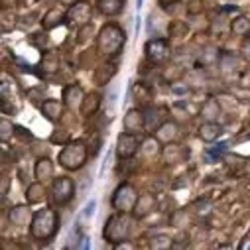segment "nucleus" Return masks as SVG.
<instances>
[{"label":"nucleus","instance_id":"nucleus-1","mask_svg":"<svg viewBox=\"0 0 250 250\" xmlns=\"http://www.w3.org/2000/svg\"><path fill=\"white\" fill-rule=\"evenodd\" d=\"M124 43H126V34L114 22L104 24L97 34V51L104 59L116 57L124 49Z\"/></svg>","mask_w":250,"mask_h":250},{"label":"nucleus","instance_id":"nucleus-2","mask_svg":"<svg viewBox=\"0 0 250 250\" xmlns=\"http://www.w3.org/2000/svg\"><path fill=\"white\" fill-rule=\"evenodd\" d=\"M59 230V213L53 207H43L34 213L30 223V234L38 242H49Z\"/></svg>","mask_w":250,"mask_h":250},{"label":"nucleus","instance_id":"nucleus-3","mask_svg":"<svg viewBox=\"0 0 250 250\" xmlns=\"http://www.w3.org/2000/svg\"><path fill=\"white\" fill-rule=\"evenodd\" d=\"M89 160V148L83 140H69L61 146L57 154V164L67 169V171H77L81 169Z\"/></svg>","mask_w":250,"mask_h":250},{"label":"nucleus","instance_id":"nucleus-4","mask_svg":"<svg viewBox=\"0 0 250 250\" xmlns=\"http://www.w3.org/2000/svg\"><path fill=\"white\" fill-rule=\"evenodd\" d=\"M130 217H132L130 213H122V211H116L114 215H110L103 227L104 242L116 246L118 242L126 240L130 236V230H132V219Z\"/></svg>","mask_w":250,"mask_h":250},{"label":"nucleus","instance_id":"nucleus-5","mask_svg":"<svg viewBox=\"0 0 250 250\" xmlns=\"http://www.w3.org/2000/svg\"><path fill=\"white\" fill-rule=\"evenodd\" d=\"M138 201V191L136 187L128 181L124 183H118V187L112 193V199H110V205L114 211H122V213H132L134 205Z\"/></svg>","mask_w":250,"mask_h":250},{"label":"nucleus","instance_id":"nucleus-6","mask_svg":"<svg viewBox=\"0 0 250 250\" xmlns=\"http://www.w3.org/2000/svg\"><path fill=\"white\" fill-rule=\"evenodd\" d=\"M51 201L55 207H65L75 197V181L67 175H59L51 181Z\"/></svg>","mask_w":250,"mask_h":250},{"label":"nucleus","instance_id":"nucleus-7","mask_svg":"<svg viewBox=\"0 0 250 250\" xmlns=\"http://www.w3.org/2000/svg\"><path fill=\"white\" fill-rule=\"evenodd\" d=\"M144 49H146L148 61H150V63H154V65H164V63H167V59L171 57L169 40H160V38L150 40Z\"/></svg>","mask_w":250,"mask_h":250},{"label":"nucleus","instance_id":"nucleus-8","mask_svg":"<svg viewBox=\"0 0 250 250\" xmlns=\"http://www.w3.org/2000/svg\"><path fill=\"white\" fill-rule=\"evenodd\" d=\"M91 18H93V6L89 0H75V2L67 8V22L71 26H87L91 24Z\"/></svg>","mask_w":250,"mask_h":250},{"label":"nucleus","instance_id":"nucleus-9","mask_svg":"<svg viewBox=\"0 0 250 250\" xmlns=\"http://www.w3.org/2000/svg\"><path fill=\"white\" fill-rule=\"evenodd\" d=\"M140 150V142H138V134H132V132H126L122 130L118 136H116V156L118 158H134Z\"/></svg>","mask_w":250,"mask_h":250},{"label":"nucleus","instance_id":"nucleus-10","mask_svg":"<svg viewBox=\"0 0 250 250\" xmlns=\"http://www.w3.org/2000/svg\"><path fill=\"white\" fill-rule=\"evenodd\" d=\"M122 128L132 134H140L142 130H146L144 108H128L122 118Z\"/></svg>","mask_w":250,"mask_h":250},{"label":"nucleus","instance_id":"nucleus-11","mask_svg":"<svg viewBox=\"0 0 250 250\" xmlns=\"http://www.w3.org/2000/svg\"><path fill=\"white\" fill-rule=\"evenodd\" d=\"M217 65L223 75H236L242 71V59L230 51H219Z\"/></svg>","mask_w":250,"mask_h":250},{"label":"nucleus","instance_id":"nucleus-12","mask_svg":"<svg viewBox=\"0 0 250 250\" xmlns=\"http://www.w3.org/2000/svg\"><path fill=\"white\" fill-rule=\"evenodd\" d=\"M154 209H156V197H154V193H140L138 195V201H136V205H134V209H132V219L134 221H144L146 217H150L152 213H154Z\"/></svg>","mask_w":250,"mask_h":250},{"label":"nucleus","instance_id":"nucleus-13","mask_svg":"<svg viewBox=\"0 0 250 250\" xmlns=\"http://www.w3.org/2000/svg\"><path fill=\"white\" fill-rule=\"evenodd\" d=\"M85 95H87V93L83 91V87H81V85L71 83V85H65V87H63V91H61V101H63L65 108L75 110V108H79V106H81V103H83Z\"/></svg>","mask_w":250,"mask_h":250},{"label":"nucleus","instance_id":"nucleus-14","mask_svg":"<svg viewBox=\"0 0 250 250\" xmlns=\"http://www.w3.org/2000/svg\"><path fill=\"white\" fill-rule=\"evenodd\" d=\"M6 217H8V223H10L12 227L22 229V227H30L34 213H32V209H30V203H28V205L20 203V205L10 207V211H8V215H6Z\"/></svg>","mask_w":250,"mask_h":250},{"label":"nucleus","instance_id":"nucleus-15","mask_svg":"<svg viewBox=\"0 0 250 250\" xmlns=\"http://www.w3.org/2000/svg\"><path fill=\"white\" fill-rule=\"evenodd\" d=\"M154 136L162 142V144H171L177 140L179 136V122L177 120H164L160 126L156 128Z\"/></svg>","mask_w":250,"mask_h":250},{"label":"nucleus","instance_id":"nucleus-16","mask_svg":"<svg viewBox=\"0 0 250 250\" xmlns=\"http://www.w3.org/2000/svg\"><path fill=\"white\" fill-rule=\"evenodd\" d=\"M42 110V116L49 122H57L61 116H63V110H65V104L63 101H57V99H45L40 106Z\"/></svg>","mask_w":250,"mask_h":250},{"label":"nucleus","instance_id":"nucleus-17","mask_svg":"<svg viewBox=\"0 0 250 250\" xmlns=\"http://www.w3.org/2000/svg\"><path fill=\"white\" fill-rule=\"evenodd\" d=\"M34 177L38 181L45 183V185L51 183L55 179V166H53V162L49 158H40L36 162V166H34Z\"/></svg>","mask_w":250,"mask_h":250},{"label":"nucleus","instance_id":"nucleus-18","mask_svg":"<svg viewBox=\"0 0 250 250\" xmlns=\"http://www.w3.org/2000/svg\"><path fill=\"white\" fill-rule=\"evenodd\" d=\"M101 103H103V95H101L99 91H91V93H87L85 99H83V103H81V106H79L81 116L89 118V116L97 114L99 108H101Z\"/></svg>","mask_w":250,"mask_h":250},{"label":"nucleus","instance_id":"nucleus-19","mask_svg":"<svg viewBox=\"0 0 250 250\" xmlns=\"http://www.w3.org/2000/svg\"><path fill=\"white\" fill-rule=\"evenodd\" d=\"M65 20H67V12H63L61 8H49L42 18V28L45 32H49V30H55L57 26H61Z\"/></svg>","mask_w":250,"mask_h":250},{"label":"nucleus","instance_id":"nucleus-20","mask_svg":"<svg viewBox=\"0 0 250 250\" xmlns=\"http://www.w3.org/2000/svg\"><path fill=\"white\" fill-rule=\"evenodd\" d=\"M221 134H223V126L217 120H203V124L199 126V138L207 144L215 142Z\"/></svg>","mask_w":250,"mask_h":250},{"label":"nucleus","instance_id":"nucleus-21","mask_svg":"<svg viewBox=\"0 0 250 250\" xmlns=\"http://www.w3.org/2000/svg\"><path fill=\"white\" fill-rule=\"evenodd\" d=\"M47 199V189H45V183L42 181H34L26 187V201L30 205H38V203H43Z\"/></svg>","mask_w":250,"mask_h":250},{"label":"nucleus","instance_id":"nucleus-22","mask_svg":"<svg viewBox=\"0 0 250 250\" xmlns=\"http://www.w3.org/2000/svg\"><path fill=\"white\" fill-rule=\"evenodd\" d=\"M124 2H126V0H97V10L103 16L112 18L124 10Z\"/></svg>","mask_w":250,"mask_h":250},{"label":"nucleus","instance_id":"nucleus-23","mask_svg":"<svg viewBox=\"0 0 250 250\" xmlns=\"http://www.w3.org/2000/svg\"><path fill=\"white\" fill-rule=\"evenodd\" d=\"M221 114H223V108H221V103L217 99L211 97L201 104V110H199L201 120H219Z\"/></svg>","mask_w":250,"mask_h":250},{"label":"nucleus","instance_id":"nucleus-24","mask_svg":"<svg viewBox=\"0 0 250 250\" xmlns=\"http://www.w3.org/2000/svg\"><path fill=\"white\" fill-rule=\"evenodd\" d=\"M114 75H116V65H114V63H103V65H99V67L95 69L93 79H95V85L103 87V85H106Z\"/></svg>","mask_w":250,"mask_h":250},{"label":"nucleus","instance_id":"nucleus-25","mask_svg":"<svg viewBox=\"0 0 250 250\" xmlns=\"http://www.w3.org/2000/svg\"><path fill=\"white\" fill-rule=\"evenodd\" d=\"M183 156H185V150L177 142L164 144V148H162V158H164L166 164H175V162L183 160Z\"/></svg>","mask_w":250,"mask_h":250},{"label":"nucleus","instance_id":"nucleus-26","mask_svg":"<svg viewBox=\"0 0 250 250\" xmlns=\"http://www.w3.org/2000/svg\"><path fill=\"white\" fill-rule=\"evenodd\" d=\"M132 97H134V103L140 104V108H146L152 103V91L144 83H136L132 87Z\"/></svg>","mask_w":250,"mask_h":250},{"label":"nucleus","instance_id":"nucleus-27","mask_svg":"<svg viewBox=\"0 0 250 250\" xmlns=\"http://www.w3.org/2000/svg\"><path fill=\"white\" fill-rule=\"evenodd\" d=\"M167 34H169L171 40H181V38H185L187 34H189V24H187L185 20H181V18H175L167 24Z\"/></svg>","mask_w":250,"mask_h":250},{"label":"nucleus","instance_id":"nucleus-28","mask_svg":"<svg viewBox=\"0 0 250 250\" xmlns=\"http://www.w3.org/2000/svg\"><path fill=\"white\" fill-rule=\"evenodd\" d=\"M160 146H164L156 136H148L142 144H140V154L142 156H146V158H154V156H158V154H162V148Z\"/></svg>","mask_w":250,"mask_h":250},{"label":"nucleus","instance_id":"nucleus-29","mask_svg":"<svg viewBox=\"0 0 250 250\" xmlns=\"http://www.w3.org/2000/svg\"><path fill=\"white\" fill-rule=\"evenodd\" d=\"M230 34L234 36H240V38H246L250 36V20L246 16H236L230 20Z\"/></svg>","mask_w":250,"mask_h":250},{"label":"nucleus","instance_id":"nucleus-30","mask_svg":"<svg viewBox=\"0 0 250 250\" xmlns=\"http://www.w3.org/2000/svg\"><path fill=\"white\" fill-rule=\"evenodd\" d=\"M169 225L177 230H183L189 227V213H187V209H175L169 215Z\"/></svg>","mask_w":250,"mask_h":250},{"label":"nucleus","instance_id":"nucleus-31","mask_svg":"<svg viewBox=\"0 0 250 250\" xmlns=\"http://www.w3.org/2000/svg\"><path fill=\"white\" fill-rule=\"evenodd\" d=\"M160 108H154V106H146L144 108V120H146V130H152L156 132V128L160 126V124L164 120H160Z\"/></svg>","mask_w":250,"mask_h":250},{"label":"nucleus","instance_id":"nucleus-32","mask_svg":"<svg viewBox=\"0 0 250 250\" xmlns=\"http://www.w3.org/2000/svg\"><path fill=\"white\" fill-rule=\"evenodd\" d=\"M59 65H61L59 63V55L55 51H45V55L42 59V69L45 73H55L59 69Z\"/></svg>","mask_w":250,"mask_h":250},{"label":"nucleus","instance_id":"nucleus-33","mask_svg":"<svg viewBox=\"0 0 250 250\" xmlns=\"http://www.w3.org/2000/svg\"><path fill=\"white\" fill-rule=\"evenodd\" d=\"M183 75H185V71H183V67L177 65V63H167L166 69H164V79L169 81V83H171V81H181Z\"/></svg>","mask_w":250,"mask_h":250},{"label":"nucleus","instance_id":"nucleus-34","mask_svg":"<svg viewBox=\"0 0 250 250\" xmlns=\"http://www.w3.org/2000/svg\"><path fill=\"white\" fill-rule=\"evenodd\" d=\"M14 130H16V126H14V124H12L8 118H2V120H0V140H2L4 144L12 140Z\"/></svg>","mask_w":250,"mask_h":250},{"label":"nucleus","instance_id":"nucleus-35","mask_svg":"<svg viewBox=\"0 0 250 250\" xmlns=\"http://www.w3.org/2000/svg\"><path fill=\"white\" fill-rule=\"evenodd\" d=\"M205 0H187V4H185V12L189 14V16H201L203 10H205Z\"/></svg>","mask_w":250,"mask_h":250},{"label":"nucleus","instance_id":"nucleus-36","mask_svg":"<svg viewBox=\"0 0 250 250\" xmlns=\"http://www.w3.org/2000/svg\"><path fill=\"white\" fill-rule=\"evenodd\" d=\"M173 246V240L166 234H160V236H154L150 240V248H156V250H166V248H171Z\"/></svg>","mask_w":250,"mask_h":250},{"label":"nucleus","instance_id":"nucleus-37","mask_svg":"<svg viewBox=\"0 0 250 250\" xmlns=\"http://www.w3.org/2000/svg\"><path fill=\"white\" fill-rule=\"evenodd\" d=\"M89 34H93V26L87 24V26H81L79 28V36H77V43H85L89 40Z\"/></svg>","mask_w":250,"mask_h":250},{"label":"nucleus","instance_id":"nucleus-38","mask_svg":"<svg viewBox=\"0 0 250 250\" xmlns=\"http://www.w3.org/2000/svg\"><path fill=\"white\" fill-rule=\"evenodd\" d=\"M38 95H42V89H32V91L28 93V99H30L32 103H36V104H38V103H40V99H42V97H38ZM40 104H42V103H40Z\"/></svg>","mask_w":250,"mask_h":250},{"label":"nucleus","instance_id":"nucleus-39","mask_svg":"<svg viewBox=\"0 0 250 250\" xmlns=\"http://www.w3.org/2000/svg\"><path fill=\"white\" fill-rule=\"evenodd\" d=\"M193 207H195L197 213H209V203H207V201H205V203H203V201H197Z\"/></svg>","mask_w":250,"mask_h":250},{"label":"nucleus","instance_id":"nucleus-40","mask_svg":"<svg viewBox=\"0 0 250 250\" xmlns=\"http://www.w3.org/2000/svg\"><path fill=\"white\" fill-rule=\"evenodd\" d=\"M114 248H116V250H124V248H136V246H134V244H132V242H130V240L126 238V240H122V242H118V244H116Z\"/></svg>","mask_w":250,"mask_h":250},{"label":"nucleus","instance_id":"nucleus-41","mask_svg":"<svg viewBox=\"0 0 250 250\" xmlns=\"http://www.w3.org/2000/svg\"><path fill=\"white\" fill-rule=\"evenodd\" d=\"M14 6H16V0H2V10H8Z\"/></svg>","mask_w":250,"mask_h":250},{"label":"nucleus","instance_id":"nucleus-42","mask_svg":"<svg viewBox=\"0 0 250 250\" xmlns=\"http://www.w3.org/2000/svg\"><path fill=\"white\" fill-rule=\"evenodd\" d=\"M8 185H10V179L4 175V177H2V195H6V193H8Z\"/></svg>","mask_w":250,"mask_h":250},{"label":"nucleus","instance_id":"nucleus-43","mask_svg":"<svg viewBox=\"0 0 250 250\" xmlns=\"http://www.w3.org/2000/svg\"><path fill=\"white\" fill-rule=\"evenodd\" d=\"M173 2H177V0H158V4H160L162 8H166V6H169V4H173Z\"/></svg>","mask_w":250,"mask_h":250},{"label":"nucleus","instance_id":"nucleus-44","mask_svg":"<svg viewBox=\"0 0 250 250\" xmlns=\"http://www.w3.org/2000/svg\"><path fill=\"white\" fill-rule=\"evenodd\" d=\"M57 2H59L61 6H71V4L75 2V0H57Z\"/></svg>","mask_w":250,"mask_h":250},{"label":"nucleus","instance_id":"nucleus-45","mask_svg":"<svg viewBox=\"0 0 250 250\" xmlns=\"http://www.w3.org/2000/svg\"><path fill=\"white\" fill-rule=\"evenodd\" d=\"M244 47H246V53H248V57H250V42H246Z\"/></svg>","mask_w":250,"mask_h":250},{"label":"nucleus","instance_id":"nucleus-46","mask_svg":"<svg viewBox=\"0 0 250 250\" xmlns=\"http://www.w3.org/2000/svg\"><path fill=\"white\" fill-rule=\"evenodd\" d=\"M205 2H219V0H205Z\"/></svg>","mask_w":250,"mask_h":250},{"label":"nucleus","instance_id":"nucleus-47","mask_svg":"<svg viewBox=\"0 0 250 250\" xmlns=\"http://www.w3.org/2000/svg\"><path fill=\"white\" fill-rule=\"evenodd\" d=\"M185 2H187V0H185Z\"/></svg>","mask_w":250,"mask_h":250}]
</instances>
